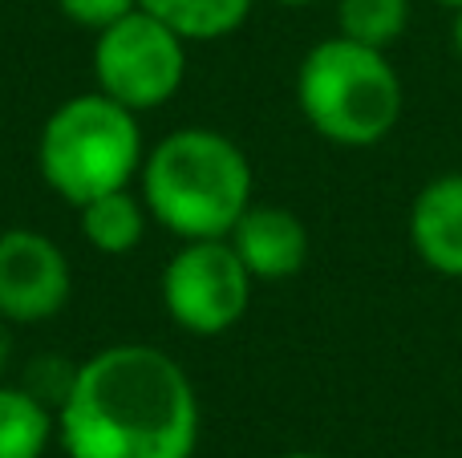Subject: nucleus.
I'll use <instances>...</instances> for the list:
<instances>
[{"label":"nucleus","instance_id":"1","mask_svg":"<svg viewBox=\"0 0 462 458\" xmlns=\"http://www.w3.org/2000/svg\"><path fill=\"white\" fill-rule=\"evenodd\" d=\"M199 422L191 373L167 349L122 341L78 362L57 443L65 458H195Z\"/></svg>","mask_w":462,"mask_h":458},{"label":"nucleus","instance_id":"2","mask_svg":"<svg viewBox=\"0 0 462 458\" xmlns=\"http://www.w3.org/2000/svg\"><path fill=\"white\" fill-rule=\"evenodd\" d=\"M151 219L187 240H227L255 195V175L244 146L224 130L179 126L146 151L138 170Z\"/></svg>","mask_w":462,"mask_h":458},{"label":"nucleus","instance_id":"3","mask_svg":"<svg viewBox=\"0 0 462 458\" xmlns=\"http://www.w3.org/2000/svg\"><path fill=\"white\" fill-rule=\"evenodd\" d=\"M296 105L325 142L365 151L393 134L402 122L406 89L385 49H369L337 32L300 57Z\"/></svg>","mask_w":462,"mask_h":458},{"label":"nucleus","instance_id":"4","mask_svg":"<svg viewBox=\"0 0 462 458\" xmlns=\"http://www.w3.org/2000/svg\"><path fill=\"white\" fill-rule=\"evenodd\" d=\"M146 146L138 114L102 89L73 94L45 118L37 134V170L45 187L69 207L118 187H134Z\"/></svg>","mask_w":462,"mask_h":458},{"label":"nucleus","instance_id":"5","mask_svg":"<svg viewBox=\"0 0 462 458\" xmlns=\"http://www.w3.org/2000/svg\"><path fill=\"white\" fill-rule=\"evenodd\" d=\"M89 65H94V89L143 118L151 110H162L183 89L187 41L146 8H134L94 32Z\"/></svg>","mask_w":462,"mask_h":458},{"label":"nucleus","instance_id":"6","mask_svg":"<svg viewBox=\"0 0 462 458\" xmlns=\"http://www.w3.org/2000/svg\"><path fill=\"white\" fill-rule=\"evenodd\" d=\"M252 272L227 240H187L159 276L171 325L191 337H224L252 308Z\"/></svg>","mask_w":462,"mask_h":458},{"label":"nucleus","instance_id":"7","mask_svg":"<svg viewBox=\"0 0 462 458\" xmlns=\"http://www.w3.org/2000/svg\"><path fill=\"white\" fill-rule=\"evenodd\" d=\"M73 268L65 248L37 227L0 232V321L37 325L69 305Z\"/></svg>","mask_w":462,"mask_h":458},{"label":"nucleus","instance_id":"8","mask_svg":"<svg viewBox=\"0 0 462 458\" xmlns=\"http://www.w3.org/2000/svg\"><path fill=\"white\" fill-rule=\"evenodd\" d=\"M227 243L244 260L252 280L263 284L292 280L296 272H304L312 248L304 219L288 207H276V203H252L239 215V224L231 227Z\"/></svg>","mask_w":462,"mask_h":458},{"label":"nucleus","instance_id":"9","mask_svg":"<svg viewBox=\"0 0 462 458\" xmlns=\"http://www.w3.org/2000/svg\"><path fill=\"white\" fill-rule=\"evenodd\" d=\"M410 243L430 272L462 280V170L439 175L410 203Z\"/></svg>","mask_w":462,"mask_h":458},{"label":"nucleus","instance_id":"10","mask_svg":"<svg viewBox=\"0 0 462 458\" xmlns=\"http://www.w3.org/2000/svg\"><path fill=\"white\" fill-rule=\"evenodd\" d=\"M78 224H81V240L94 252H102V256H130L146 240V227L154 219L134 187H118V191H106L97 199L81 203Z\"/></svg>","mask_w":462,"mask_h":458},{"label":"nucleus","instance_id":"11","mask_svg":"<svg viewBox=\"0 0 462 458\" xmlns=\"http://www.w3.org/2000/svg\"><path fill=\"white\" fill-rule=\"evenodd\" d=\"M57 443V410L29 386L0 381V458H45Z\"/></svg>","mask_w":462,"mask_h":458},{"label":"nucleus","instance_id":"12","mask_svg":"<svg viewBox=\"0 0 462 458\" xmlns=\"http://www.w3.org/2000/svg\"><path fill=\"white\" fill-rule=\"evenodd\" d=\"M138 8L159 16L187 45H208L244 29L255 0H138Z\"/></svg>","mask_w":462,"mask_h":458},{"label":"nucleus","instance_id":"13","mask_svg":"<svg viewBox=\"0 0 462 458\" xmlns=\"http://www.w3.org/2000/svg\"><path fill=\"white\" fill-rule=\"evenodd\" d=\"M410 29V0H337V32L390 53Z\"/></svg>","mask_w":462,"mask_h":458},{"label":"nucleus","instance_id":"14","mask_svg":"<svg viewBox=\"0 0 462 458\" xmlns=\"http://www.w3.org/2000/svg\"><path fill=\"white\" fill-rule=\"evenodd\" d=\"M61 16L78 29H89V32H102L106 24L122 21L126 13H134L138 0H57Z\"/></svg>","mask_w":462,"mask_h":458},{"label":"nucleus","instance_id":"15","mask_svg":"<svg viewBox=\"0 0 462 458\" xmlns=\"http://www.w3.org/2000/svg\"><path fill=\"white\" fill-rule=\"evenodd\" d=\"M13 353H16V341H13V325L0 321V381L8 378L13 370Z\"/></svg>","mask_w":462,"mask_h":458},{"label":"nucleus","instance_id":"16","mask_svg":"<svg viewBox=\"0 0 462 458\" xmlns=\"http://www.w3.org/2000/svg\"><path fill=\"white\" fill-rule=\"evenodd\" d=\"M450 45H455L458 61H462V8H455V29H450Z\"/></svg>","mask_w":462,"mask_h":458},{"label":"nucleus","instance_id":"17","mask_svg":"<svg viewBox=\"0 0 462 458\" xmlns=\"http://www.w3.org/2000/svg\"><path fill=\"white\" fill-rule=\"evenodd\" d=\"M276 458H328V454H312V451H292V454H276Z\"/></svg>","mask_w":462,"mask_h":458},{"label":"nucleus","instance_id":"18","mask_svg":"<svg viewBox=\"0 0 462 458\" xmlns=\"http://www.w3.org/2000/svg\"><path fill=\"white\" fill-rule=\"evenodd\" d=\"M276 5H284V8H304V5H312V0H276Z\"/></svg>","mask_w":462,"mask_h":458},{"label":"nucleus","instance_id":"19","mask_svg":"<svg viewBox=\"0 0 462 458\" xmlns=\"http://www.w3.org/2000/svg\"><path fill=\"white\" fill-rule=\"evenodd\" d=\"M439 5H447V8H462V0H439Z\"/></svg>","mask_w":462,"mask_h":458}]
</instances>
